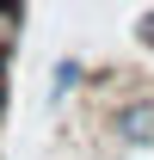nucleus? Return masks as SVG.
Wrapping results in <instances>:
<instances>
[{
  "label": "nucleus",
  "mask_w": 154,
  "mask_h": 160,
  "mask_svg": "<svg viewBox=\"0 0 154 160\" xmlns=\"http://www.w3.org/2000/svg\"><path fill=\"white\" fill-rule=\"evenodd\" d=\"M74 80H80V68H74V62H62V68H56V92H68Z\"/></svg>",
  "instance_id": "obj_2"
},
{
  "label": "nucleus",
  "mask_w": 154,
  "mask_h": 160,
  "mask_svg": "<svg viewBox=\"0 0 154 160\" xmlns=\"http://www.w3.org/2000/svg\"><path fill=\"white\" fill-rule=\"evenodd\" d=\"M19 6H25V0H0V25H13V19H19Z\"/></svg>",
  "instance_id": "obj_3"
},
{
  "label": "nucleus",
  "mask_w": 154,
  "mask_h": 160,
  "mask_svg": "<svg viewBox=\"0 0 154 160\" xmlns=\"http://www.w3.org/2000/svg\"><path fill=\"white\" fill-rule=\"evenodd\" d=\"M117 136L123 142H154V99H136L117 111Z\"/></svg>",
  "instance_id": "obj_1"
},
{
  "label": "nucleus",
  "mask_w": 154,
  "mask_h": 160,
  "mask_svg": "<svg viewBox=\"0 0 154 160\" xmlns=\"http://www.w3.org/2000/svg\"><path fill=\"white\" fill-rule=\"evenodd\" d=\"M6 62H13V56H6V49H0V99H6Z\"/></svg>",
  "instance_id": "obj_4"
}]
</instances>
